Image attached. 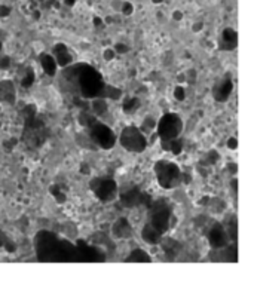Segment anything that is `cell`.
<instances>
[{
    "label": "cell",
    "mask_w": 254,
    "mask_h": 282,
    "mask_svg": "<svg viewBox=\"0 0 254 282\" xmlns=\"http://www.w3.org/2000/svg\"><path fill=\"white\" fill-rule=\"evenodd\" d=\"M60 239L52 233L40 232L36 238V250L40 260L43 262H57Z\"/></svg>",
    "instance_id": "obj_3"
},
{
    "label": "cell",
    "mask_w": 254,
    "mask_h": 282,
    "mask_svg": "<svg viewBox=\"0 0 254 282\" xmlns=\"http://www.w3.org/2000/svg\"><path fill=\"white\" fill-rule=\"evenodd\" d=\"M33 16H34L36 19H39V18H40V12H37V11H36V12L33 14Z\"/></svg>",
    "instance_id": "obj_33"
},
{
    "label": "cell",
    "mask_w": 254,
    "mask_h": 282,
    "mask_svg": "<svg viewBox=\"0 0 254 282\" xmlns=\"http://www.w3.org/2000/svg\"><path fill=\"white\" fill-rule=\"evenodd\" d=\"M40 64H42V68L46 75L49 76H54L55 72H57V60H54L51 55H46V54H42L40 55Z\"/></svg>",
    "instance_id": "obj_13"
},
{
    "label": "cell",
    "mask_w": 254,
    "mask_h": 282,
    "mask_svg": "<svg viewBox=\"0 0 254 282\" xmlns=\"http://www.w3.org/2000/svg\"><path fill=\"white\" fill-rule=\"evenodd\" d=\"M6 242H8V238L5 236V233L0 230V247H5Z\"/></svg>",
    "instance_id": "obj_27"
},
{
    "label": "cell",
    "mask_w": 254,
    "mask_h": 282,
    "mask_svg": "<svg viewBox=\"0 0 254 282\" xmlns=\"http://www.w3.org/2000/svg\"><path fill=\"white\" fill-rule=\"evenodd\" d=\"M76 3V0H65V5L67 6H73Z\"/></svg>",
    "instance_id": "obj_30"
},
{
    "label": "cell",
    "mask_w": 254,
    "mask_h": 282,
    "mask_svg": "<svg viewBox=\"0 0 254 282\" xmlns=\"http://www.w3.org/2000/svg\"><path fill=\"white\" fill-rule=\"evenodd\" d=\"M9 64H11L9 57H2V58H0V68H2V70L8 68V67H9Z\"/></svg>",
    "instance_id": "obj_25"
},
{
    "label": "cell",
    "mask_w": 254,
    "mask_h": 282,
    "mask_svg": "<svg viewBox=\"0 0 254 282\" xmlns=\"http://www.w3.org/2000/svg\"><path fill=\"white\" fill-rule=\"evenodd\" d=\"M142 198H143V195L137 189H129V190H127L121 195V201L127 208H132V206L138 205L142 202Z\"/></svg>",
    "instance_id": "obj_11"
},
{
    "label": "cell",
    "mask_w": 254,
    "mask_h": 282,
    "mask_svg": "<svg viewBox=\"0 0 254 282\" xmlns=\"http://www.w3.org/2000/svg\"><path fill=\"white\" fill-rule=\"evenodd\" d=\"M121 143L122 146L127 149V150H131V152H142L146 146V141H144V137L140 134V131L129 126V128H125L122 131V135H121Z\"/></svg>",
    "instance_id": "obj_6"
},
{
    "label": "cell",
    "mask_w": 254,
    "mask_h": 282,
    "mask_svg": "<svg viewBox=\"0 0 254 282\" xmlns=\"http://www.w3.org/2000/svg\"><path fill=\"white\" fill-rule=\"evenodd\" d=\"M22 141L30 149H39L46 141V128L45 124L33 117V119L24 121V129H22Z\"/></svg>",
    "instance_id": "obj_2"
},
{
    "label": "cell",
    "mask_w": 254,
    "mask_h": 282,
    "mask_svg": "<svg viewBox=\"0 0 254 282\" xmlns=\"http://www.w3.org/2000/svg\"><path fill=\"white\" fill-rule=\"evenodd\" d=\"M210 242L213 247H223L226 244V233L220 226H216L210 233Z\"/></svg>",
    "instance_id": "obj_14"
},
{
    "label": "cell",
    "mask_w": 254,
    "mask_h": 282,
    "mask_svg": "<svg viewBox=\"0 0 254 282\" xmlns=\"http://www.w3.org/2000/svg\"><path fill=\"white\" fill-rule=\"evenodd\" d=\"M156 175L159 184L164 187V189H171L175 184H178L180 180V171L170 162H159L156 163Z\"/></svg>",
    "instance_id": "obj_4"
},
{
    "label": "cell",
    "mask_w": 254,
    "mask_h": 282,
    "mask_svg": "<svg viewBox=\"0 0 254 282\" xmlns=\"http://www.w3.org/2000/svg\"><path fill=\"white\" fill-rule=\"evenodd\" d=\"M116 49H118V51H127V48H125V46H122V45L116 46Z\"/></svg>",
    "instance_id": "obj_32"
},
{
    "label": "cell",
    "mask_w": 254,
    "mask_h": 282,
    "mask_svg": "<svg viewBox=\"0 0 254 282\" xmlns=\"http://www.w3.org/2000/svg\"><path fill=\"white\" fill-rule=\"evenodd\" d=\"M11 14V8H8V6H3V5H0V16H8Z\"/></svg>",
    "instance_id": "obj_26"
},
{
    "label": "cell",
    "mask_w": 254,
    "mask_h": 282,
    "mask_svg": "<svg viewBox=\"0 0 254 282\" xmlns=\"http://www.w3.org/2000/svg\"><path fill=\"white\" fill-rule=\"evenodd\" d=\"M156 230H159L160 233H164L168 226H170V211L167 206L164 205H158L152 214V223H150Z\"/></svg>",
    "instance_id": "obj_9"
},
{
    "label": "cell",
    "mask_w": 254,
    "mask_h": 282,
    "mask_svg": "<svg viewBox=\"0 0 254 282\" xmlns=\"http://www.w3.org/2000/svg\"><path fill=\"white\" fill-rule=\"evenodd\" d=\"M113 233L116 235L118 238H127L131 235V227L128 224V221L125 219H121L113 227Z\"/></svg>",
    "instance_id": "obj_15"
},
{
    "label": "cell",
    "mask_w": 254,
    "mask_h": 282,
    "mask_svg": "<svg viewBox=\"0 0 254 282\" xmlns=\"http://www.w3.org/2000/svg\"><path fill=\"white\" fill-rule=\"evenodd\" d=\"M140 260H143V262H149V257L143 252V251H134L129 257H128V262H140Z\"/></svg>",
    "instance_id": "obj_20"
},
{
    "label": "cell",
    "mask_w": 254,
    "mask_h": 282,
    "mask_svg": "<svg viewBox=\"0 0 254 282\" xmlns=\"http://www.w3.org/2000/svg\"><path fill=\"white\" fill-rule=\"evenodd\" d=\"M5 247H6V250H8L9 252H12V251H15V245H14V244H11L9 241H8V242L5 244Z\"/></svg>",
    "instance_id": "obj_28"
},
{
    "label": "cell",
    "mask_w": 254,
    "mask_h": 282,
    "mask_svg": "<svg viewBox=\"0 0 254 282\" xmlns=\"http://www.w3.org/2000/svg\"><path fill=\"white\" fill-rule=\"evenodd\" d=\"M91 189L101 201H110L116 195V183L110 178H95L91 181Z\"/></svg>",
    "instance_id": "obj_8"
},
{
    "label": "cell",
    "mask_w": 254,
    "mask_h": 282,
    "mask_svg": "<svg viewBox=\"0 0 254 282\" xmlns=\"http://www.w3.org/2000/svg\"><path fill=\"white\" fill-rule=\"evenodd\" d=\"M230 92H232V82H230V80H223L220 83V86L217 88V91H216L217 101H224L229 97Z\"/></svg>",
    "instance_id": "obj_16"
},
{
    "label": "cell",
    "mask_w": 254,
    "mask_h": 282,
    "mask_svg": "<svg viewBox=\"0 0 254 282\" xmlns=\"http://www.w3.org/2000/svg\"><path fill=\"white\" fill-rule=\"evenodd\" d=\"M33 82H34V73H33L32 68H29L26 76L22 78V80H21V85H22V88H30L33 85Z\"/></svg>",
    "instance_id": "obj_19"
},
{
    "label": "cell",
    "mask_w": 254,
    "mask_h": 282,
    "mask_svg": "<svg viewBox=\"0 0 254 282\" xmlns=\"http://www.w3.org/2000/svg\"><path fill=\"white\" fill-rule=\"evenodd\" d=\"M0 51H2V40H0Z\"/></svg>",
    "instance_id": "obj_35"
},
{
    "label": "cell",
    "mask_w": 254,
    "mask_h": 282,
    "mask_svg": "<svg viewBox=\"0 0 254 282\" xmlns=\"http://www.w3.org/2000/svg\"><path fill=\"white\" fill-rule=\"evenodd\" d=\"M73 73L78 78L79 89L82 92V95L86 98H95L104 91L103 79L97 70H94L89 65H80L73 68Z\"/></svg>",
    "instance_id": "obj_1"
},
{
    "label": "cell",
    "mask_w": 254,
    "mask_h": 282,
    "mask_svg": "<svg viewBox=\"0 0 254 282\" xmlns=\"http://www.w3.org/2000/svg\"><path fill=\"white\" fill-rule=\"evenodd\" d=\"M54 52H55V58H57V64L60 67H67L68 64L72 63V55L70 52H68V49L65 48V46L63 43L57 45L54 48Z\"/></svg>",
    "instance_id": "obj_12"
},
{
    "label": "cell",
    "mask_w": 254,
    "mask_h": 282,
    "mask_svg": "<svg viewBox=\"0 0 254 282\" xmlns=\"http://www.w3.org/2000/svg\"><path fill=\"white\" fill-rule=\"evenodd\" d=\"M22 117H24V121H29V119H33L36 117V106L34 104H29L22 109Z\"/></svg>",
    "instance_id": "obj_18"
},
{
    "label": "cell",
    "mask_w": 254,
    "mask_h": 282,
    "mask_svg": "<svg viewBox=\"0 0 254 282\" xmlns=\"http://www.w3.org/2000/svg\"><path fill=\"white\" fill-rule=\"evenodd\" d=\"M15 98H16V91H15L14 82H11V80L0 82V101L14 104Z\"/></svg>",
    "instance_id": "obj_10"
},
{
    "label": "cell",
    "mask_w": 254,
    "mask_h": 282,
    "mask_svg": "<svg viewBox=\"0 0 254 282\" xmlns=\"http://www.w3.org/2000/svg\"><path fill=\"white\" fill-rule=\"evenodd\" d=\"M91 138L103 149H111L114 146V134L103 124L94 122L91 125Z\"/></svg>",
    "instance_id": "obj_7"
},
{
    "label": "cell",
    "mask_w": 254,
    "mask_h": 282,
    "mask_svg": "<svg viewBox=\"0 0 254 282\" xmlns=\"http://www.w3.org/2000/svg\"><path fill=\"white\" fill-rule=\"evenodd\" d=\"M137 106H138V101H137L135 98H131V100H127V101L124 103V110L128 111V113H131Z\"/></svg>",
    "instance_id": "obj_24"
},
{
    "label": "cell",
    "mask_w": 254,
    "mask_h": 282,
    "mask_svg": "<svg viewBox=\"0 0 254 282\" xmlns=\"http://www.w3.org/2000/svg\"><path fill=\"white\" fill-rule=\"evenodd\" d=\"M153 2H160V0H153Z\"/></svg>",
    "instance_id": "obj_36"
},
{
    "label": "cell",
    "mask_w": 254,
    "mask_h": 282,
    "mask_svg": "<svg viewBox=\"0 0 254 282\" xmlns=\"http://www.w3.org/2000/svg\"><path fill=\"white\" fill-rule=\"evenodd\" d=\"M160 233L159 230H156L152 224H147L143 230V238L144 241H147L149 244H156L159 241V236H160Z\"/></svg>",
    "instance_id": "obj_17"
},
{
    "label": "cell",
    "mask_w": 254,
    "mask_h": 282,
    "mask_svg": "<svg viewBox=\"0 0 254 282\" xmlns=\"http://www.w3.org/2000/svg\"><path fill=\"white\" fill-rule=\"evenodd\" d=\"M94 22H95V24L98 26V24H101V19H98V18H95V19H94Z\"/></svg>",
    "instance_id": "obj_34"
},
{
    "label": "cell",
    "mask_w": 254,
    "mask_h": 282,
    "mask_svg": "<svg viewBox=\"0 0 254 282\" xmlns=\"http://www.w3.org/2000/svg\"><path fill=\"white\" fill-rule=\"evenodd\" d=\"M92 109H94L95 113H103V111H106L107 106H106V103L103 100H95L94 104H92Z\"/></svg>",
    "instance_id": "obj_23"
},
{
    "label": "cell",
    "mask_w": 254,
    "mask_h": 282,
    "mask_svg": "<svg viewBox=\"0 0 254 282\" xmlns=\"http://www.w3.org/2000/svg\"><path fill=\"white\" fill-rule=\"evenodd\" d=\"M51 193H52V196H54L58 202H64V201H65V196H64V193L60 190V187H58V186H52V187H51Z\"/></svg>",
    "instance_id": "obj_21"
},
{
    "label": "cell",
    "mask_w": 254,
    "mask_h": 282,
    "mask_svg": "<svg viewBox=\"0 0 254 282\" xmlns=\"http://www.w3.org/2000/svg\"><path fill=\"white\" fill-rule=\"evenodd\" d=\"M104 57H106V58H111V57H113V54H111V51H106V54H104Z\"/></svg>",
    "instance_id": "obj_31"
},
{
    "label": "cell",
    "mask_w": 254,
    "mask_h": 282,
    "mask_svg": "<svg viewBox=\"0 0 254 282\" xmlns=\"http://www.w3.org/2000/svg\"><path fill=\"white\" fill-rule=\"evenodd\" d=\"M79 121H80V124H82V125H85V126H86V125H89V126H91L92 124L95 122L94 117L89 116L88 113H82V114H80V117H79Z\"/></svg>",
    "instance_id": "obj_22"
},
{
    "label": "cell",
    "mask_w": 254,
    "mask_h": 282,
    "mask_svg": "<svg viewBox=\"0 0 254 282\" xmlns=\"http://www.w3.org/2000/svg\"><path fill=\"white\" fill-rule=\"evenodd\" d=\"M181 131V121L177 114H165L162 119L159 121L158 132L160 138L164 140H175Z\"/></svg>",
    "instance_id": "obj_5"
},
{
    "label": "cell",
    "mask_w": 254,
    "mask_h": 282,
    "mask_svg": "<svg viewBox=\"0 0 254 282\" xmlns=\"http://www.w3.org/2000/svg\"><path fill=\"white\" fill-rule=\"evenodd\" d=\"M131 9H132V8H131V5H129V3H125V6H124V12H125V14H129V12H131Z\"/></svg>",
    "instance_id": "obj_29"
}]
</instances>
